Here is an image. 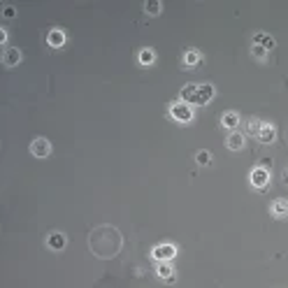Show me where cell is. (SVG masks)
Listing matches in <instances>:
<instances>
[{"label":"cell","mask_w":288,"mask_h":288,"mask_svg":"<svg viewBox=\"0 0 288 288\" xmlns=\"http://www.w3.org/2000/svg\"><path fill=\"white\" fill-rule=\"evenodd\" d=\"M216 96L212 84H186L182 89V100L186 105H207Z\"/></svg>","instance_id":"obj_1"},{"label":"cell","mask_w":288,"mask_h":288,"mask_svg":"<svg viewBox=\"0 0 288 288\" xmlns=\"http://www.w3.org/2000/svg\"><path fill=\"white\" fill-rule=\"evenodd\" d=\"M170 116L179 123H189L191 119H193V109H191V105H186L184 100H179V102H172V105H170Z\"/></svg>","instance_id":"obj_2"},{"label":"cell","mask_w":288,"mask_h":288,"mask_svg":"<svg viewBox=\"0 0 288 288\" xmlns=\"http://www.w3.org/2000/svg\"><path fill=\"white\" fill-rule=\"evenodd\" d=\"M251 186L258 191H265L267 184H270V172H267V167H256L253 172H251Z\"/></svg>","instance_id":"obj_3"},{"label":"cell","mask_w":288,"mask_h":288,"mask_svg":"<svg viewBox=\"0 0 288 288\" xmlns=\"http://www.w3.org/2000/svg\"><path fill=\"white\" fill-rule=\"evenodd\" d=\"M151 256L156 258V260H160V263H170V260L177 256V246L175 244H160V246H156V249L151 251Z\"/></svg>","instance_id":"obj_4"},{"label":"cell","mask_w":288,"mask_h":288,"mask_svg":"<svg viewBox=\"0 0 288 288\" xmlns=\"http://www.w3.org/2000/svg\"><path fill=\"white\" fill-rule=\"evenodd\" d=\"M31 153L33 156H38V158H47V156L51 153V144H49V140H45V137L33 140L31 142Z\"/></svg>","instance_id":"obj_5"},{"label":"cell","mask_w":288,"mask_h":288,"mask_svg":"<svg viewBox=\"0 0 288 288\" xmlns=\"http://www.w3.org/2000/svg\"><path fill=\"white\" fill-rule=\"evenodd\" d=\"M65 244H68V240H65L63 233H49V235H47V246L51 251H63Z\"/></svg>","instance_id":"obj_6"},{"label":"cell","mask_w":288,"mask_h":288,"mask_svg":"<svg viewBox=\"0 0 288 288\" xmlns=\"http://www.w3.org/2000/svg\"><path fill=\"white\" fill-rule=\"evenodd\" d=\"M156 274H158V279L167 281V284H175L177 281L175 267L170 265V263H158V265H156Z\"/></svg>","instance_id":"obj_7"},{"label":"cell","mask_w":288,"mask_h":288,"mask_svg":"<svg viewBox=\"0 0 288 288\" xmlns=\"http://www.w3.org/2000/svg\"><path fill=\"white\" fill-rule=\"evenodd\" d=\"M2 63H5L7 68H14V65H19V63H21V51H19L16 47H9V49H5V53H2Z\"/></svg>","instance_id":"obj_8"},{"label":"cell","mask_w":288,"mask_h":288,"mask_svg":"<svg viewBox=\"0 0 288 288\" xmlns=\"http://www.w3.org/2000/svg\"><path fill=\"white\" fill-rule=\"evenodd\" d=\"M270 214H272L274 219H284V216H288V200H286V197L274 200L272 207H270Z\"/></svg>","instance_id":"obj_9"},{"label":"cell","mask_w":288,"mask_h":288,"mask_svg":"<svg viewBox=\"0 0 288 288\" xmlns=\"http://www.w3.org/2000/svg\"><path fill=\"white\" fill-rule=\"evenodd\" d=\"M274 140H277V130H274V126L272 123H263V128H260V133H258V142L272 144Z\"/></svg>","instance_id":"obj_10"},{"label":"cell","mask_w":288,"mask_h":288,"mask_svg":"<svg viewBox=\"0 0 288 288\" xmlns=\"http://www.w3.org/2000/svg\"><path fill=\"white\" fill-rule=\"evenodd\" d=\"M47 45L53 47V49L63 47V45H65V33H63L61 28H51V31H49V35H47Z\"/></svg>","instance_id":"obj_11"},{"label":"cell","mask_w":288,"mask_h":288,"mask_svg":"<svg viewBox=\"0 0 288 288\" xmlns=\"http://www.w3.org/2000/svg\"><path fill=\"white\" fill-rule=\"evenodd\" d=\"M200 63H202V53L197 49H186L184 51V68H195Z\"/></svg>","instance_id":"obj_12"},{"label":"cell","mask_w":288,"mask_h":288,"mask_svg":"<svg viewBox=\"0 0 288 288\" xmlns=\"http://www.w3.org/2000/svg\"><path fill=\"white\" fill-rule=\"evenodd\" d=\"M226 144H228V149H230V151H242L244 149V135L242 133H237V130H233V133L228 135Z\"/></svg>","instance_id":"obj_13"},{"label":"cell","mask_w":288,"mask_h":288,"mask_svg":"<svg viewBox=\"0 0 288 288\" xmlns=\"http://www.w3.org/2000/svg\"><path fill=\"white\" fill-rule=\"evenodd\" d=\"M253 45H258V47H263V49H274L277 47V42H274V38L272 35H267V33H256L253 35Z\"/></svg>","instance_id":"obj_14"},{"label":"cell","mask_w":288,"mask_h":288,"mask_svg":"<svg viewBox=\"0 0 288 288\" xmlns=\"http://www.w3.org/2000/svg\"><path fill=\"white\" fill-rule=\"evenodd\" d=\"M137 61H140V65H151V63L156 61V51H153L151 47H144V49H140V53H137Z\"/></svg>","instance_id":"obj_15"},{"label":"cell","mask_w":288,"mask_h":288,"mask_svg":"<svg viewBox=\"0 0 288 288\" xmlns=\"http://www.w3.org/2000/svg\"><path fill=\"white\" fill-rule=\"evenodd\" d=\"M221 123H223V128L235 130L237 126H240V114L237 112H226L223 116H221Z\"/></svg>","instance_id":"obj_16"},{"label":"cell","mask_w":288,"mask_h":288,"mask_svg":"<svg viewBox=\"0 0 288 288\" xmlns=\"http://www.w3.org/2000/svg\"><path fill=\"white\" fill-rule=\"evenodd\" d=\"M160 9H163V5H160L158 0H149V2H144V12L149 16H158Z\"/></svg>","instance_id":"obj_17"},{"label":"cell","mask_w":288,"mask_h":288,"mask_svg":"<svg viewBox=\"0 0 288 288\" xmlns=\"http://www.w3.org/2000/svg\"><path fill=\"white\" fill-rule=\"evenodd\" d=\"M260 128H263V121H258V119H249V121H246V135L258 137Z\"/></svg>","instance_id":"obj_18"},{"label":"cell","mask_w":288,"mask_h":288,"mask_svg":"<svg viewBox=\"0 0 288 288\" xmlns=\"http://www.w3.org/2000/svg\"><path fill=\"white\" fill-rule=\"evenodd\" d=\"M195 160H197V165H209V163H212V153L209 151H197Z\"/></svg>","instance_id":"obj_19"},{"label":"cell","mask_w":288,"mask_h":288,"mask_svg":"<svg viewBox=\"0 0 288 288\" xmlns=\"http://www.w3.org/2000/svg\"><path fill=\"white\" fill-rule=\"evenodd\" d=\"M251 53H253V58H258V61H265L267 58V49H263V47H258V45L251 47Z\"/></svg>","instance_id":"obj_20"},{"label":"cell","mask_w":288,"mask_h":288,"mask_svg":"<svg viewBox=\"0 0 288 288\" xmlns=\"http://www.w3.org/2000/svg\"><path fill=\"white\" fill-rule=\"evenodd\" d=\"M2 14L7 16V19H12V16H14V7H5L2 9Z\"/></svg>","instance_id":"obj_21"},{"label":"cell","mask_w":288,"mask_h":288,"mask_svg":"<svg viewBox=\"0 0 288 288\" xmlns=\"http://www.w3.org/2000/svg\"><path fill=\"white\" fill-rule=\"evenodd\" d=\"M0 42H2V45L7 42V31H5V28H0Z\"/></svg>","instance_id":"obj_22"},{"label":"cell","mask_w":288,"mask_h":288,"mask_svg":"<svg viewBox=\"0 0 288 288\" xmlns=\"http://www.w3.org/2000/svg\"><path fill=\"white\" fill-rule=\"evenodd\" d=\"M286 179H288V172H286Z\"/></svg>","instance_id":"obj_23"}]
</instances>
